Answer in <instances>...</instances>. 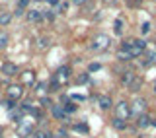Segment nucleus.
<instances>
[{
	"label": "nucleus",
	"instance_id": "f257e3e1",
	"mask_svg": "<svg viewBox=\"0 0 156 138\" xmlns=\"http://www.w3.org/2000/svg\"><path fill=\"white\" fill-rule=\"evenodd\" d=\"M123 47H125V49H129L131 57L136 58L139 55H143V53L146 51V41H144V39H133V41H125V43H123Z\"/></svg>",
	"mask_w": 156,
	"mask_h": 138
},
{
	"label": "nucleus",
	"instance_id": "f03ea898",
	"mask_svg": "<svg viewBox=\"0 0 156 138\" xmlns=\"http://www.w3.org/2000/svg\"><path fill=\"white\" fill-rule=\"evenodd\" d=\"M131 107V117H140L146 113V99L144 97H135L133 103H129Z\"/></svg>",
	"mask_w": 156,
	"mask_h": 138
},
{
	"label": "nucleus",
	"instance_id": "7ed1b4c3",
	"mask_svg": "<svg viewBox=\"0 0 156 138\" xmlns=\"http://www.w3.org/2000/svg\"><path fill=\"white\" fill-rule=\"evenodd\" d=\"M131 117V107L127 101H119L115 105V119H121V121H127Z\"/></svg>",
	"mask_w": 156,
	"mask_h": 138
},
{
	"label": "nucleus",
	"instance_id": "20e7f679",
	"mask_svg": "<svg viewBox=\"0 0 156 138\" xmlns=\"http://www.w3.org/2000/svg\"><path fill=\"white\" fill-rule=\"evenodd\" d=\"M70 74H72V68L68 66V64H65V66L58 68L57 74H55V80L58 82V86H62V84H66L68 80H70Z\"/></svg>",
	"mask_w": 156,
	"mask_h": 138
},
{
	"label": "nucleus",
	"instance_id": "39448f33",
	"mask_svg": "<svg viewBox=\"0 0 156 138\" xmlns=\"http://www.w3.org/2000/svg\"><path fill=\"white\" fill-rule=\"evenodd\" d=\"M109 43H111V41H109V37L101 33V35H98L94 41H92L90 49H94V51H101V49H107V47H109Z\"/></svg>",
	"mask_w": 156,
	"mask_h": 138
},
{
	"label": "nucleus",
	"instance_id": "423d86ee",
	"mask_svg": "<svg viewBox=\"0 0 156 138\" xmlns=\"http://www.w3.org/2000/svg\"><path fill=\"white\" fill-rule=\"evenodd\" d=\"M22 95H23V88L20 86V84H12V86H8V99L18 101Z\"/></svg>",
	"mask_w": 156,
	"mask_h": 138
},
{
	"label": "nucleus",
	"instance_id": "0eeeda50",
	"mask_svg": "<svg viewBox=\"0 0 156 138\" xmlns=\"http://www.w3.org/2000/svg\"><path fill=\"white\" fill-rule=\"evenodd\" d=\"M33 134V125L31 122H26V121H22V125L18 126V136H22V138H29Z\"/></svg>",
	"mask_w": 156,
	"mask_h": 138
},
{
	"label": "nucleus",
	"instance_id": "6e6552de",
	"mask_svg": "<svg viewBox=\"0 0 156 138\" xmlns=\"http://www.w3.org/2000/svg\"><path fill=\"white\" fill-rule=\"evenodd\" d=\"M51 115L55 117V119H61V121H66V113H65V107L61 105V103H55V105H51Z\"/></svg>",
	"mask_w": 156,
	"mask_h": 138
},
{
	"label": "nucleus",
	"instance_id": "1a4fd4ad",
	"mask_svg": "<svg viewBox=\"0 0 156 138\" xmlns=\"http://www.w3.org/2000/svg\"><path fill=\"white\" fill-rule=\"evenodd\" d=\"M98 107H100L101 111H109L111 107H113V101H111L109 95H101L100 99H98Z\"/></svg>",
	"mask_w": 156,
	"mask_h": 138
},
{
	"label": "nucleus",
	"instance_id": "9d476101",
	"mask_svg": "<svg viewBox=\"0 0 156 138\" xmlns=\"http://www.w3.org/2000/svg\"><path fill=\"white\" fill-rule=\"evenodd\" d=\"M0 70H2V74H6V76H16L18 66L14 64V62H4V64L0 66Z\"/></svg>",
	"mask_w": 156,
	"mask_h": 138
},
{
	"label": "nucleus",
	"instance_id": "9b49d317",
	"mask_svg": "<svg viewBox=\"0 0 156 138\" xmlns=\"http://www.w3.org/2000/svg\"><path fill=\"white\" fill-rule=\"evenodd\" d=\"M27 19H29V22H41V19H45V14H43L41 10H29V12H27Z\"/></svg>",
	"mask_w": 156,
	"mask_h": 138
},
{
	"label": "nucleus",
	"instance_id": "f8f14e48",
	"mask_svg": "<svg viewBox=\"0 0 156 138\" xmlns=\"http://www.w3.org/2000/svg\"><path fill=\"white\" fill-rule=\"evenodd\" d=\"M135 76H136V74H135V72H131V70H127V72H121V82H123V86H127V88H129L131 84H133Z\"/></svg>",
	"mask_w": 156,
	"mask_h": 138
},
{
	"label": "nucleus",
	"instance_id": "ddd939ff",
	"mask_svg": "<svg viewBox=\"0 0 156 138\" xmlns=\"http://www.w3.org/2000/svg\"><path fill=\"white\" fill-rule=\"evenodd\" d=\"M146 66H152L156 64V51L154 49H150V51H146V60H144Z\"/></svg>",
	"mask_w": 156,
	"mask_h": 138
},
{
	"label": "nucleus",
	"instance_id": "4468645a",
	"mask_svg": "<svg viewBox=\"0 0 156 138\" xmlns=\"http://www.w3.org/2000/svg\"><path fill=\"white\" fill-rule=\"evenodd\" d=\"M117 58H119V60H131V53H129V49H125V47H121L119 51H117Z\"/></svg>",
	"mask_w": 156,
	"mask_h": 138
},
{
	"label": "nucleus",
	"instance_id": "2eb2a0df",
	"mask_svg": "<svg viewBox=\"0 0 156 138\" xmlns=\"http://www.w3.org/2000/svg\"><path fill=\"white\" fill-rule=\"evenodd\" d=\"M140 86H143V78H140L139 74H136V76H135V80H133V84L129 86V90L135 93V91H139V90H140Z\"/></svg>",
	"mask_w": 156,
	"mask_h": 138
},
{
	"label": "nucleus",
	"instance_id": "dca6fc26",
	"mask_svg": "<svg viewBox=\"0 0 156 138\" xmlns=\"http://www.w3.org/2000/svg\"><path fill=\"white\" fill-rule=\"evenodd\" d=\"M51 47V39L49 37H39L37 39V49H41V51H45V49Z\"/></svg>",
	"mask_w": 156,
	"mask_h": 138
},
{
	"label": "nucleus",
	"instance_id": "f3484780",
	"mask_svg": "<svg viewBox=\"0 0 156 138\" xmlns=\"http://www.w3.org/2000/svg\"><path fill=\"white\" fill-rule=\"evenodd\" d=\"M113 31L117 33V35H123V31H125V22H123V19H115Z\"/></svg>",
	"mask_w": 156,
	"mask_h": 138
},
{
	"label": "nucleus",
	"instance_id": "a211bd4d",
	"mask_svg": "<svg viewBox=\"0 0 156 138\" xmlns=\"http://www.w3.org/2000/svg\"><path fill=\"white\" fill-rule=\"evenodd\" d=\"M150 122H152V119H150V117L144 113V115H140V117H139V122H136V125H139L140 129H146V126H148Z\"/></svg>",
	"mask_w": 156,
	"mask_h": 138
},
{
	"label": "nucleus",
	"instance_id": "6ab92c4d",
	"mask_svg": "<svg viewBox=\"0 0 156 138\" xmlns=\"http://www.w3.org/2000/svg\"><path fill=\"white\" fill-rule=\"evenodd\" d=\"M22 80H23V84H35V74L27 70V72L22 74Z\"/></svg>",
	"mask_w": 156,
	"mask_h": 138
},
{
	"label": "nucleus",
	"instance_id": "aec40b11",
	"mask_svg": "<svg viewBox=\"0 0 156 138\" xmlns=\"http://www.w3.org/2000/svg\"><path fill=\"white\" fill-rule=\"evenodd\" d=\"M10 43V35L6 31H0V49H6Z\"/></svg>",
	"mask_w": 156,
	"mask_h": 138
},
{
	"label": "nucleus",
	"instance_id": "412c9836",
	"mask_svg": "<svg viewBox=\"0 0 156 138\" xmlns=\"http://www.w3.org/2000/svg\"><path fill=\"white\" fill-rule=\"evenodd\" d=\"M47 91H49V90H47V84H45V82H43V84H35V93H37L39 97H43Z\"/></svg>",
	"mask_w": 156,
	"mask_h": 138
},
{
	"label": "nucleus",
	"instance_id": "4be33fe9",
	"mask_svg": "<svg viewBox=\"0 0 156 138\" xmlns=\"http://www.w3.org/2000/svg\"><path fill=\"white\" fill-rule=\"evenodd\" d=\"M10 22H12V14H10V12H2V14H0V26H8Z\"/></svg>",
	"mask_w": 156,
	"mask_h": 138
},
{
	"label": "nucleus",
	"instance_id": "5701e85b",
	"mask_svg": "<svg viewBox=\"0 0 156 138\" xmlns=\"http://www.w3.org/2000/svg\"><path fill=\"white\" fill-rule=\"evenodd\" d=\"M53 134L51 132H47V130H33V134L29 136V138H51Z\"/></svg>",
	"mask_w": 156,
	"mask_h": 138
},
{
	"label": "nucleus",
	"instance_id": "b1692460",
	"mask_svg": "<svg viewBox=\"0 0 156 138\" xmlns=\"http://www.w3.org/2000/svg\"><path fill=\"white\" fill-rule=\"evenodd\" d=\"M76 109H78V105L74 101H65V113H66V115H68V113H74Z\"/></svg>",
	"mask_w": 156,
	"mask_h": 138
},
{
	"label": "nucleus",
	"instance_id": "393cba45",
	"mask_svg": "<svg viewBox=\"0 0 156 138\" xmlns=\"http://www.w3.org/2000/svg\"><path fill=\"white\" fill-rule=\"evenodd\" d=\"M72 130L80 132V134H88V130H90V129H88V125H82V122H80V125H72Z\"/></svg>",
	"mask_w": 156,
	"mask_h": 138
},
{
	"label": "nucleus",
	"instance_id": "a878e982",
	"mask_svg": "<svg viewBox=\"0 0 156 138\" xmlns=\"http://www.w3.org/2000/svg\"><path fill=\"white\" fill-rule=\"evenodd\" d=\"M111 125H113V129L123 130L125 126H127V122H125V121H121V119H113V121H111Z\"/></svg>",
	"mask_w": 156,
	"mask_h": 138
},
{
	"label": "nucleus",
	"instance_id": "bb28decb",
	"mask_svg": "<svg viewBox=\"0 0 156 138\" xmlns=\"http://www.w3.org/2000/svg\"><path fill=\"white\" fill-rule=\"evenodd\" d=\"M4 107H6L8 111H12V109H16V101H12V99H6L4 101Z\"/></svg>",
	"mask_w": 156,
	"mask_h": 138
},
{
	"label": "nucleus",
	"instance_id": "cd10ccee",
	"mask_svg": "<svg viewBox=\"0 0 156 138\" xmlns=\"http://www.w3.org/2000/svg\"><path fill=\"white\" fill-rule=\"evenodd\" d=\"M55 136H58V138H68V130L66 129H58Z\"/></svg>",
	"mask_w": 156,
	"mask_h": 138
},
{
	"label": "nucleus",
	"instance_id": "c85d7f7f",
	"mask_svg": "<svg viewBox=\"0 0 156 138\" xmlns=\"http://www.w3.org/2000/svg\"><path fill=\"white\" fill-rule=\"evenodd\" d=\"M100 64H98V62H92V64L90 66H88V74H90V72H98V70H100Z\"/></svg>",
	"mask_w": 156,
	"mask_h": 138
},
{
	"label": "nucleus",
	"instance_id": "c756f323",
	"mask_svg": "<svg viewBox=\"0 0 156 138\" xmlns=\"http://www.w3.org/2000/svg\"><path fill=\"white\" fill-rule=\"evenodd\" d=\"M41 103H43V107H51V105H53L51 99H49L47 95H43V97H41Z\"/></svg>",
	"mask_w": 156,
	"mask_h": 138
},
{
	"label": "nucleus",
	"instance_id": "7c9ffc66",
	"mask_svg": "<svg viewBox=\"0 0 156 138\" xmlns=\"http://www.w3.org/2000/svg\"><path fill=\"white\" fill-rule=\"evenodd\" d=\"M140 31H143L144 35H146V33L150 31V23H148V22H144V23H143V27H140Z\"/></svg>",
	"mask_w": 156,
	"mask_h": 138
},
{
	"label": "nucleus",
	"instance_id": "2f4dec72",
	"mask_svg": "<svg viewBox=\"0 0 156 138\" xmlns=\"http://www.w3.org/2000/svg\"><path fill=\"white\" fill-rule=\"evenodd\" d=\"M78 84H86L88 82V72L86 74H82V76H78V80H76Z\"/></svg>",
	"mask_w": 156,
	"mask_h": 138
},
{
	"label": "nucleus",
	"instance_id": "473e14b6",
	"mask_svg": "<svg viewBox=\"0 0 156 138\" xmlns=\"http://www.w3.org/2000/svg\"><path fill=\"white\" fill-rule=\"evenodd\" d=\"M43 14H45L47 19H55V12H53V10H49V12H43Z\"/></svg>",
	"mask_w": 156,
	"mask_h": 138
},
{
	"label": "nucleus",
	"instance_id": "72a5a7b5",
	"mask_svg": "<svg viewBox=\"0 0 156 138\" xmlns=\"http://www.w3.org/2000/svg\"><path fill=\"white\" fill-rule=\"evenodd\" d=\"M23 14H26V12H23V8H20V6H18V10H16V16H23Z\"/></svg>",
	"mask_w": 156,
	"mask_h": 138
},
{
	"label": "nucleus",
	"instance_id": "f704fd0d",
	"mask_svg": "<svg viewBox=\"0 0 156 138\" xmlns=\"http://www.w3.org/2000/svg\"><path fill=\"white\" fill-rule=\"evenodd\" d=\"M49 4H51V6H58V2H61V0H47Z\"/></svg>",
	"mask_w": 156,
	"mask_h": 138
},
{
	"label": "nucleus",
	"instance_id": "c9c22d12",
	"mask_svg": "<svg viewBox=\"0 0 156 138\" xmlns=\"http://www.w3.org/2000/svg\"><path fill=\"white\" fill-rule=\"evenodd\" d=\"M27 2H29V0H20V8H23V6H27Z\"/></svg>",
	"mask_w": 156,
	"mask_h": 138
},
{
	"label": "nucleus",
	"instance_id": "e433bc0d",
	"mask_svg": "<svg viewBox=\"0 0 156 138\" xmlns=\"http://www.w3.org/2000/svg\"><path fill=\"white\" fill-rule=\"evenodd\" d=\"M84 2H88V0H72V4H84Z\"/></svg>",
	"mask_w": 156,
	"mask_h": 138
},
{
	"label": "nucleus",
	"instance_id": "4c0bfd02",
	"mask_svg": "<svg viewBox=\"0 0 156 138\" xmlns=\"http://www.w3.org/2000/svg\"><path fill=\"white\" fill-rule=\"evenodd\" d=\"M105 4H115V0H104Z\"/></svg>",
	"mask_w": 156,
	"mask_h": 138
},
{
	"label": "nucleus",
	"instance_id": "58836bf2",
	"mask_svg": "<svg viewBox=\"0 0 156 138\" xmlns=\"http://www.w3.org/2000/svg\"><path fill=\"white\" fill-rule=\"evenodd\" d=\"M0 134H2V126H0Z\"/></svg>",
	"mask_w": 156,
	"mask_h": 138
},
{
	"label": "nucleus",
	"instance_id": "ea45409f",
	"mask_svg": "<svg viewBox=\"0 0 156 138\" xmlns=\"http://www.w3.org/2000/svg\"><path fill=\"white\" fill-rule=\"evenodd\" d=\"M154 91H156V84H154Z\"/></svg>",
	"mask_w": 156,
	"mask_h": 138
},
{
	"label": "nucleus",
	"instance_id": "a19ab883",
	"mask_svg": "<svg viewBox=\"0 0 156 138\" xmlns=\"http://www.w3.org/2000/svg\"><path fill=\"white\" fill-rule=\"evenodd\" d=\"M51 138H58V136H51Z\"/></svg>",
	"mask_w": 156,
	"mask_h": 138
}]
</instances>
